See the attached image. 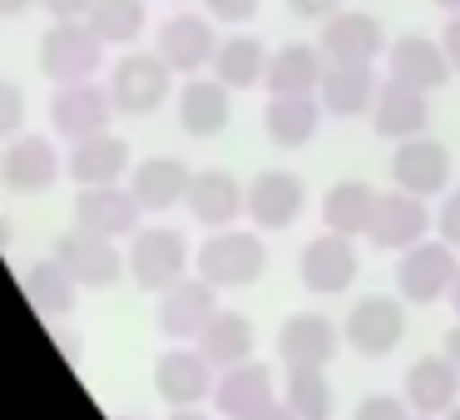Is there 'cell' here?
<instances>
[{"instance_id": "obj_1", "label": "cell", "mask_w": 460, "mask_h": 420, "mask_svg": "<svg viewBox=\"0 0 460 420\" xmlns=\"http://www.w3.org/2000/svg\"><path fill=\"white\" fill-rule=\"evenodd\" d=\"M199 277H208L213 287H252L268 272V242L252 238L248 228H218L213 238H203V248L193 252Z\"/></svg>"}, {"instance_id": "obj_2", "label": "cell", "mask_w": 460, "mask_h": 420, "mask_svg": "<svg viewBox=\"0 0 460 420\" xmlns=\"http://www.w3.org/2000/svg\"><path fill=\"white\" fill-rule=\"evenodd\" d=\"M104 60V40L90 31V21H50V31L40 35L35 65L50 84H80L94 80Z\"/></svg>"}, {"instance_id": "obj_3", "label": "cell", "mask_w": 460, "mask_h": 420, "mask_svg": "<svg viewBox=\"0 0 460 420\" xmlns=\"http://www.w3.org/2000/svg\"><path fill=\"white\" fill-rule=\"evenodd\" d=\"M189 262L193 252L179 228H139L129 242V277L144 292H169L173 282H183Z\"/></svg>"}, {"instance_id": "obj_4", "label": "cell", "mask_w": 460, "mask_h": 420, "mask_svg": "<svg viewBox=\"0 0 460 420\" xmlns=\"http://www.w3.org/2000/svg\"><path fill=\"white\" fill-rule=\"evenodd\" d=\"M173 90V70L164 65L159 50H129L119 55V65H114L110 74V94H114V109L119 114H134V119H144V114H154L164 100H169Z\"/></svg>"}, {"instance_id": "obj_5", "label": "cell", "mask_w": 460, "mask_h": 420, "mask_svg": "<svg viewBox=\"0 0 460 420\" xmlns=\"http://www.w3.org/2000/svg\"><path fill=\"white\" fill-rule=\"evenodd\" d=\"M456 248L446 238L440 242H426L420 238L416 248L401 252L396 262V292L411 302V307H430V302L450 297V282H456Z\"/></svg>"}, {"instance_id": "obj_6", "label": "cell", "mask_w": 460, "mask_h": 420, "mask_svg": "<svg viewBox=\"0 0 460 420\" xmlns=\"http://www.w3.org/2000/svg\"><path fill=\"white\" fill-rule=\"evenodd\" d=\"M65 173V153L55 149V139L45 134H21L15 144H5L0 153V188L5 193H50Z\"/></svg>"}, {"instance_id": "obj_7", "label": "cell", "mask_w": 460, "mask_h": 420, "mask_svg": "<svg viewBox=\"0 0 460 420\" xmlns=\"http://www.w3.org/2000/svg\"><path fill=\"white\" fill-rule=\"evenodd\" d=\"M55 258L70 267V277L90 292H110L114 282L129 272V252L114 248V238H94L84 228H70L60 242H55Z\"/></svg>"}, {"instance_id": "obj_8", "label": "cell", "mask_w": 460, "mask_h": 420, "mask_svg": "<svg viewBox=\"0 0 460 420\" xmlns=\"http://www.w3.org/2000/svg\"><path fill=\"white\" fill-rule=\"evenodd\" d=\"M406 337V297H361L347 311V346L357 356H391Z\"/></svg>"}, {"instance_id": "obj_9", "label": "cell", "mask_w": 460, "mask_h": 420, "mask_svg": "<svg viewBox=\"0 0 460 420\" xmlns=\"http://www.w3.org/2000/svg\"><path fill=\"white\" fill-rule=\"evenodd\" d=\"M218 35H213V15H193V11H179L159 25V40L154 50L164 55L173 74H199L218 60Z\"/></svg>"}, {"instance_id": "obj_10", "label": "cell", "mask_w": 460, "mask_h": 420, "mask_svg": "<svg viewBox=\"0 0 460 420\" xmlns=\"http://www.w3.org/2000/svg\"><path fill=\"white\" fill-rule=\"evenodd\" d=\"M110 119H114V94L100 90L94 80L60 84V90L50 94V129L70 144L90 139V134H104Z\"/></svg>"}, {"instance_id": "obj_11", "label": "cell", "mask_w": 460, "mask_h": 420, "mask_svg": "<svg viewBox=\"0 0 460 420\" xmlns=\"http://www.w3.org/2000/svg\"><path fill=\"white\" fill-rule=\"evenodd\" d=\"M154 390L179 406H199L213 396V361L199 351V341H173L159 361H154Z\"/></svg>"}, {"instance_id": "obj_12", "label": "cell", "mask_w": 460, "mask_h": 420, "mask_svg": "<svg viewBox=\"0 0 460 420\" xmlns=\"http://www.w3.org/2000/svg\"><path fill=\"white\" fill-rule=\"evenodd\" d=\"M327 65H376L381 55L391 50L386 45V31H381L376 15L367 11H337L322 21V35H317Z\"/></svg>"}, {"instance_id": "obj_13", "label": "cell", "mask_w": 460, "mask_h": 420, "mask_svg": "<svg viewBox=\"0 0 460 420\" xmlns=\"http://www.w3.org/2000/svg\"><path fill=\"white\" fill-rule=\"evenodd\" d=\"M426 232H430L426 198H416V193H406V188L376 193V208H371V223H367L371 248L406 252V248H416V242L426 238Z\"/></svg>"}, {"instance_id": "obj_14", "label": "cell", "mask_w": 460, "mask_h": 420, "mask_svg": "<svg viewBox=\"0 0 460 420\" xmlns=\"http://www.w3.org/2000/svg\"><path fill=\"white\" fill-rule=\"evenodd\" d=\"M361 272V258L357 248H351V238H341V232H322V238H312L307 248H302L297 258V277L307 292H317V297H337V292H347L351 282H357Z\"/></svg>"}, {"instance_id": "obj_15", "label": "cell", "mask_w": 460, "mask_h": 420, "mask_svg": "<svg viewBox=\"0 0 460 420\" xmlns=\"http://www.w3.org/2000/svg\"><path fill=\"white\" fill-rule=\"evenodd\" d=\"M213 317H218V287L208 277H183L159 292V331L169 341H199Z\"/></svg>"}, {"instance_id": "obj_16", "label": "cell", "mask_w": 460, "mask_h": 420, "mask_svg": "<svg viewBox=\"0 0 460 420\" xmlns=\"http://www.w3.org/2000/svg\"><path fill=\"white\" fill-rule=\"evenodd\" d=\"M450 55L440 40H430V35H401V40H391L386 50V80H401L411 84V90L420 94H436L450 84Z\"/></svg>"}, {"instance_id": "obj_17", "label": "cell", "mask_w": 460, "mask_h": 420, "mask_svg": "<svg viewBox=\"0 0 460 420\" xmlns=\"http://www.w3.org/2000/svg\"><path fill=\"white\" fill-rule=\"evenodd\" d=\"M391 179L396 188L416 193V198H436V193L450 188V149L440 139H401L396 153H391Z\"/></svg>"}, {"instance_id": "obj_18", "label": "cell", "mask_w": 460, "mask_h": 420, "mask_svg": "<svg viewBox=\"0 0 460 420\" xmlns=\"http://www.w3.org/2000/svg\"><path fill=\"white\" fill-rule=\"evenodd\" d=\"M307 208V183L292 169H262L258 179L248 183V218L268 232H282L302 218Z\"/></svg>"}, {"instance_id": "obj_19", "label": "cell", "mask_w": 460, "mask_h": 420, "mask_svg": "<svg viewBox=\"0 0 460 420\" xmlns=\"http://www.w3.org/2000/svg\"><path fill=\"white\" fill-rule=\"evenodd\" d=\"M139 198L134 188L104 183V188H80L75 193V228L94 232V238H129L139 232Z\"/></svg>"}, {"instance_id": "obj_20", "label": "cell", "mask_w": 460, "mask_h": 420, "mask_svg": "<svg viewBox=\"0 0 460 420\" xmlns=\"http://www.w3.org/2000/svg\"><path fill=\"white\" fill-rule=\"evenodd\" d=\"M401 396L416 416H446L460 400V366L440 351V356H416L401 376Z\"/></svg>"}, {"instance_id": "obj_21", "label": "cell", "mask_w": 460, "mask_h": 420, "mask_svg": "<svg viewBox=\"0 0 460 420\" xmlns=\"http://www.w3.org/2000/svg\"><path fill=\"white\" fill-rule=\"evenodd\" d=\"M268 400H278V381H272V366L268 361H238V366H228L218 381H213V406H218L223 420H243L252 416L258 406H268Z\"/></svg>"}, {"instance_id": "obj_22", "label": "cell", "mask_w": 460, "mask_h": 420, "mask_svg": "<svg viewBox=\"0 0 460 420\" xmlns=\"http://www.w3.org/2000/svg\"><path fill=\"white\" fill-rule=\"evenodd\" d=\"M183 203H189L193 223H203L208 232H218V228H233L238 213H248V188L223 169H203V173H193L189 198Z\"/></svg>"}, {"instance_id": "obj_23", "label": "cell", "mask_w": 460, "mask_h": 420, "mask_svg": "<svg viewBox=\"0 0 460 420\" xmlns=\"http://www.w3.org/2000/svg\"><path fill=\"white\" fill-rule=\"evenodd\" d=\"M129 144L119 139V134H90V139L70 144V153H65V173H70L80 188H104V183H119L124 173H129Z\"/></svg>"}, {"instance_id": "obj_24", "label": "cell", "mask_w": 460, "mask_h": 420, "mask_svg": "<svg viewBox=\"0 0 460 420\" xmlns=\"http://www.w3.org/2000/svg\"><path fill=\"white\" fill-rule=\"evenodd\" d=\"M278 356L282 366H332L337 356V331L322 311H292L278 327Z\"/></svg>"}, {"instance_id": "obj_25", "label": "cell", "mask_w": 460, "mask_h": 420, "mask_svg": "<svg viewBox=\"0 0 460 420\" xmlns=\"http://www.w3.org/2000/svg\"><path fill=\"white\" fill-rule=\"evenodd\" d=\"M426 124H430L426 94L401 84V80H381V94H376V104H371V129H376L381 139H391V144L416 139V134H426Z\"/></svg>"}, {"instance_id": "obj_26", "label": "cell", "mask_w": 460, "mask_h": 420, "mask_svg": "<svg viewBox=\"0 0 460 420\" xmlns=\"http://www.w3.org/2000/svg\"><path fill=\"white\" fill-rule=\"evenodd\" d=\"M233 119V90L213 74V80H189L179 90V124L189 139H218Z\"/></svg>"}, {"instance_id": "obj_27", "label": "cell", "mask_w": 460, "mask_h": 420, "mask_svg": "<svg viewBox=\"0 0 460 420\" xmlns=\"http://www.w3.org/2000/svg\"><path fill=\"white\" fill-rule=\"evenodd\" d=\"M376 94H381L376 65H327V80H322L317 100L337 119H361V114H371Z\"/></svg>"}, {"instance_id": "obj_28", "label": "cell", "mask_w": 460, "mask_h": 420, "mask_svg": "<svg viewBox=\"0 0 460 420\" xmlns=\"http://www.w3.org/2000/svg\"><path fill=\"white\" fill-rule=\"evenodd\" d=\"M189 183H193V169L183 159H169V153H154V159L134 163V198H139L144 213H169L173 203L189 198Z\"/></svg>"}, {"instance_id": "obj_29", "label": "cell", "mask_w": 460, "mask_h": 420, "mask_svg": "<svg viewBox=\"0 0 460 420\" xmlns=\"http://www.w3.org/2000/svg\"><path fill=\"white\" fill-rule=\"evenodd\" d=\"M322 80H327V55H322V45H302V40L272 50L268 74H262L268 94H317Z\"/></svg>"}, {"instance_id": "obj_30", "label": "cell", "mask_w": 460, "mask_h": 420, "mask_svg": "<svg viewBox=\"0 0 460 420\" xmlns=\"http://www.w3.org/2000/svg\"><path fill=\"white\" fill-rule=\"evenodd\" d=\"M322 114L327 109H322L317 94H272L268 109H262V129L278 149H302L322 129Z\"/></svg>"}, {"instance_id": "obj_31", "label": "cell", "mask_w": 460, "mask_h": 420, "mask_svg": "<svg viewBox=\"0 0 460 420\" xmlns=\"http://www.w3.org/2000/svg\"><path fill=\"white\" fill-rule=\"evenodd\" d=\"M21 287H25V302H31L40 317H70L75 311V302H80V282L70 277V267H65L60 258H40V262H31L25 267V277H21Z\"/></svg>"}, {"instance_id": "obj_32", "label": "cell", "mask_w": 460, "mask_h": 420, "mask_svg": "<svg viewBox=\"0 0 460 420\" xmlns=\"http://www.w3.org/2000/svg\"><path fill=\"white\" fill-rule=\"evenodd\" d=\"M371 208H376V188L361 179H341L322 193V223H327V232H341V238H367Z\"/></svg>"}, {"instance_id": "obj_33", "label": "cell", "mask_w": 460, "mask_h": 420, "mask_svg": "<svg viewBox=\"0 0 460 420\" xmlns=\"http://www.w3.org/2000/svg\"><path fill=\"white\" fill-rule=\"evenodd\" d=\"M199 351H203V356H208L218 371L248 361V356H252V321L243 317V311H223V307H218V317H213L208 327H203V337H199Z\"/></svg>"}, {"instance_id": "obj_34", "label": "cell", "mask_w": 460, "mask_h": 420, "mask_svg": "<svg viewBox=\"0 0 460 420\" xmlns=\"http://www.w3.org/2000/svg\"><path fill=\"white\" fill-rule=\"evenodd\" d=\"M213 74H218L228 90H252V84H262V74H268V50H262V40H252V35H228V40L218 45Z\"/></svg>"}, {"instance_id": "obj_35", "label": "cell", "mask_w": 460, "mask_h": 420, "mask_svg": "<svg viewBox=\"0 0 460 420\" xmlns=\"http://www.w3.org/2000/svg\"><path fill=\"white\" fill-rule=\"evenodd\" d=\"M282 400L292 406L297 420H332V381L327 366H292L288 386H282Z\"/></svg>"}, {"instance_id": "obj_36", "label": "cell", "mask_w": 460, "mask_h": 420, "mask_svg": "<svg viewBox=\"0 0 460 420\" xmlns=\"http://www.w3.org/2000/svg\"><path fill=\"white\" fill-rule=\"evenodd\" d=\"M144 21H149L144 0H94V11H90V31L104 45H134Z\"/></svg>"}, {"instance_id": "obj_37", "label": "cell", "mask_w": 460, "mask_h": 420, "mask_svg": "<svg viewBox=\"0 0 460 420\" xmlns=\"http://www.w3.org/2000/svg\"><path fill=\"white\" fill-rule=\"evenodd\" d=\"M21 124H25V94L11 80H0V139H15Z\"/></svg>"}, {"instance_id": "obj_38", "label": "cell", "mask_w": 460, "mask_h": 420, "mask_svg": "<svg viewBox=\"0 0 460 420\" xmlns=\"http://www.w3.org/2000/svg\"><path fill=\"white\" fill-rule=\"evenodd\" d=\"M416 410L406 406V396H367L357 406V420H411Z\"/></svg>"}, {"instance_id": "obj_39", "label": "cell", "mask_w": 460, "mask_h": 420, "mask_svg": "<svg viewBox=\"0 0 460 420\" xmlns=\"http://www.w3.org/2000/svg\"><path fill=\"white\" fill-rule=\"evenodd\" d=\"M203 5H208V15L223 25H248L252 15L262 11V0H203Z\"/></svg>"}, {"instance_id": "obj_40", "label": "cell", "mask_w": 460, "mask_h": 420, "mask_svg": "<svg viewBox=\"0 0 460 420\" xmlns=\"http://www.w3.org/2000/svg\"><path fill=\"white\" fill-rule=\"evenodd\" d=\"M436 228L450 248H460V188L446 193V203H440V213H436Z\"/></svg>"}, {"instance_id": "obj_41", "label": "cell", "mask_w": 460, "mask_h": 420, "mask_svg": "<svg viewBox=\"0 0 460 420\" xmlns=\"http://www.w3.org/2000/svg\"><path fill=\"white\" fill-rule=\"evenodd\" d=\"M40 11L50 15V21H90L94 0H40Z\"/></svg>"}, {"instance_id": "obj_42", "label": "cell", "mask_w": 460, "mask_h": 420, "mask_svg": "<svg viewBox=\"0 0 460 420\" xmlns=\"http://www.w3.org/2000/svg\"><path fill=\"white\" fill-rule=\"evenodd\" d=\"M288 11L302 15V21H327V15L341 11V0H288Z\"/></svg>"}, {"instance_id": "obj_43", "label": "cell", "mask_w": 460, "mask_h": 420, "mask_svg": "<svg viewBox=\"0 0 460 420\" xmlns=\"http://www.w3.org/2000/svg\"><path fill=\"white\" fill-rule=\"evenodd\" d=\"M440 45H446L450 65L460 70V15H446V31H440Z\"/></svg>"}, {"instance_id": "obj_44", "label": "cell", "mask_w": 460, "mask_h": 420, "mask_svg": "<svg viewBox=\"0 0 460 420\" xmlns=\"http://www.w3.org/2000/svg\"><path fill=\"white\" fill-rule=\"evenodd\" d=\"M243 420H297V416H292V406L278 396V400H268V406H258L252 416H243Z\"/></svg>"}, {"instance_id": "obj_45", "label": "cell", "mask_w": 460, "mask_h": 420, "mask_svg": "<svg viewBox=\"0 0 460 420\" xmlns=\"http://www.w3.org/2000/svg\"><path fill=\"white\" fill-rule=\"evenodd\" d=\"M440 351H446V356H450V361H456V366H460V321H456V327L446 331V341H440Z\"/></svg>"}, {"instance_id": "obj_46", "label": "cell", "mask_w": 460, "mask_h": 420, "mask_svg": "<svg viewBox=\"0 0 460 420\" xmlns=\"http://www.w3.org/2000/svg\"><path fill=\"white\" fill-rule=\"evenodd\" d=\"M31 5H40V0H0V15H5V21H15V15H25Z\"/></svg>"}, {"instance_id": "obj_47", "label": "cell", "mask_w": 460, "mask_h": 420, "mask_svg": "<svg viewBox=\"0 0 460 420\" xmlns=\"http://www.w3.org/2000/svg\"><path fill=\"white\" fill-rule=\"evenodd\" d=\"M169 420H213V416H203V410L199 406H179V410H173V416Z\"/></svg>"}, {"instance_id": "obj_48", "label": "cell", "mask_w": 460, "mask_h": 420, "mask_svg": "<svg viewBox=\"0 0 460 420\" xmlns=\"http://www.w3.org/2000/svg\"><path fill=\"white\" fill-rule=\"evenodd\" d=\"M450 307L460 311V267H456V282H450Z\"/></svg>"}, {"instance_id": "obj_49", "label": "cell", "mask_w": 460, "mask_h": 420, "mask_svg": "<svg viewBox=\"0 0 460 420\" xmlns=\"http://www.w3.org/2000/svg\"><path fill=\"white\" fill-rule=\"evenodd\" d=\"M436 5H440L446 15H460V0H436Z\"/></svg>"}, {"instance_id": "obj_50", "label": "cell", "mask_w": 460, "mask_h": 420, "mask_svg": "<svg viewBox=\"0 0 460 420\" xmlns=\"http://www.w3.org/2000/svg\"><path fill=\"white\" fill-rule=\"evenodd\" d=\"M440 420H460V400H456V406H450V410H446V416H440Z\"/></svg>"}, {"instance_id": "obj_51", "label": "cell", "mask_w": 460, "mask_h": 420, "mask_svg": "<svg viewBox=\"0 0 460 420\" xmlns=\"http://www.w3.org/2000/svg\"><path fill=\"white\" fill-rule=\"evenodd\" d=\"M5 238H11V228H5V218H0V242H5Z\"/></svg>"}, {"instance_id": "obj_52", "label": "cell", "mask_w": 460, "mask_h": 420, "mask_svg": "<svg viewBox=\"0 0 460 420\" xmlns=\"http://www.w3.org/2000/svg\"><path fill=\"white\" fill-rule=\"evenodd\" d=\"M114 420H144V416H114Z\"/></svg>"}, {"instance_id": "obj_53", "label": "cell", "mask_w": 460, "mask_h": 420, "mask_svg": "<svg viewBox=\"0 0 460 420\" xmlns=\"http://www.w3.org/2000/svg\"><path fill=\"white\" fill-rule=\"evenodd\" d=\"M411 420H436V416H411Z\"/></svg>"}]
</instances>
